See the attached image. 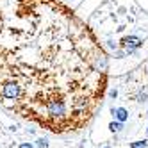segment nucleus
Masks as SVG:
<instances>
[{
    "label": "nucleus",
    "instance_id": "obj_1",
    "mask_svg": "<svg viewBox=\"0 0 148 148\" xmlns=\"http://www.w3.org/2000/svg\"><path fill=\"white\" fill-rule=\"evenodd\" d=\"M45 111L52 120H64L66 118V102L61 97H50L45 100Z\"/></svg>",
    "mask_w": 148,
    "mask_h": 148
},
{
    "label": "nucleus",
    "instance_id": "obj_2",
    "mask_svg": "<svg viewBox=\"0 0 148 148\" xmlns=\"http://www.w3.org/2000/svg\"><path fill=\"white\" fill-rule=\"evenodd\" d=\"M0 97L5 100H18L22 97V86L18 80H5L0 88Z\"/></svg>",
    "mask_w": 148,
    "mask_h": 148
},
{
    "label": "nucleus",
    "instance_id": "obj_3",
    "mask_svg": "<svg viewBox=\"0 0 148 148\" xmlns=\"http://www.w3.org/2000/svg\"><path fill=\"white\" fill-rule=\"evenodd\" d=\"M118 45H120L121 50L127 52V56H134L136 52L143 47V39H141L139 36L130 34V36H123V38L120 39V43H118Z\"/></svg>",
    "mask_w": 148,
    "mask_h": 148
},
{
    "label": "nucleus",
    "instance_id": "obj_4",
    "mask_svg": "<svg viewBox=\"0 0 148 148\" xmlns=\"http://www.w3.org/2000/svg\"><path fill=\"white\" fill-rule=\"evenodd\" d=\"M111 114L116 121H121V123H125L129 120V111L125 107H111Z\"/></svg>",
    "mask_w": 148,
    "mask_h": 148
},
{
    "label": "nucleus",
    "instance_id": "obj_5",
    "mask_svg": "<svg viewBox=\"0 0 148 148\" xmlns=\"http://www.w3.org/2000/svg\"><path fill=\"white\" fill-rule=\"evenodd\" d=\"M71 105H73V109H75V111H86V107H88V98L86 97H75V98H73V102H71Z\"/></svg>",
    "mask_w": 148,
    "mask_h": 148
},
{
    "label": "nucleus",
    "instance_id": "obj_6",
    "mask_svg": "<svg viewBox=\"0 0 148 148\" xmlns=\"http://www.w3.org/2000/svg\"><path fill=\"white\" fill-rule=\"evenodd\" d=\"M109 130H111L112 134H120V132L123 130V123H121V121H116V120H112V121L109 123Z\"/></svg>",
    "mask_w": 148,
    "mask_h": 148
},
{
    "label": "nucleus",
    "instance_id": "obj_7",
    "mask_svg": "<svg viewBox=\"0 0 148 148\" xmlns=\"http://www.w3.org/2000/svg\"><path fill=\"white\" fill-rule=\"evenodd\" d=\"M97 68L98 70H105V68H107V56H105V54H100L97 57Z\"/></svg>",
    "mask_w": 148,
    "mask_h": 148
},
{
    "label": "nucleus",
    "instance_id": "obj_8",
    "mask_svg": "<svg viewBox=\"0 0 148 148\" xmlns=\"http://www.w3.org/2000/svg\"><path fill=\"white\" fill-rule=\"evenodd\" d=\"M130 148H148V139H137V141H132L129 143Z\"/></svg>",
    "mask_w": 148,
    "mask_h": 148
},
{
    "label": "nucleus",
    "instance_id": "obj_9",
    "mask_svg": "<svg viewBox=\"0 0 148 148\" xmlns=\"http://www.w3.org/2000/svg\"><path fill=\"white\" fill-rule=\"evenodd\" d=\"M146 100H148V93L146 91H139V93L136 95V102L137 103H145Z\"/></svg>",
    "mask_w": 148,
    "mask_h": 148
},
{
    "label": "nucleus",
    "instance_id": "obj_10",
    "mask_svg": "<svg viewBox=\"0 0 148 148\" xmlns=\"http://www.w3.org/2000/svg\"><path fill=\"white\" fill-rule=\"evenodd\" d=\"M34 146L36 148H48V139H45V137H38Z\"/></svg>",
    "mask_w": 148,
    "mask_h": 148
},
{
    "label": "nucleus",
    "instance_id": "obj_11",
    "mask_svg": "<svg viewBox=\"0 0 148 148\" xmlns=\"http://www.w3.org/2000/svg\"><path fill=\"white\" fill-rule=\"evenodd\" d=\"M112 56H114L116 59H123V57H127V52L121 50V48H118V50H114V52H112Z\"/></svg>",
    "mask_w": 148,
    "mask_h": 148
},
{
    "label": "nucleus",
    "instance_id": "obj_12",
    "mask_svg": "<svg viewBox=\"0 0 148 148\" xmlns=\"http://www.w3.org/2000/svg\"><path fill=\"white\" fill-rule=\"evenodd\" d=\"M107 47H109V48H111L112 52L120 48V45H118V43H116V41H112V39H109V41H107Z\"/></svg>",
    "mask_w": 148,
    "mask_h": 148
},
{
    "label": "nucleus",
    "instance_id": "obj_13",
    "mask_svg": "<svg viewBox=\"0 0 148 148\" xmlns=\"http://www.w3.org/2000/svg\"><path fill=\"white\" fill-rule=\"evenodd\" d=\"M18 148H36V146H34V143H20Z\"/></svg>",
    "mask_w": 148,
    "mask_h": 148
},
{
    "label": "nucleus",
    "instance_id": "obj_14",
    "mask_svg": "<svg viewBox=\"0 0 148 148\" xmlns=\"http://www.w3.org/2000/svg\"><path fill=\"white\" fill-rule=\"evenodd\" d=\"M109 97L111 98H116V97H118V89H111L109 91Z\"/></svg>",
    "mask_w": 148,
    "mask_h": 148
},
{
    "label": "nucleus",
    "instance_id": "obj_15",
    "mask_svg": "<svg viewBox=\"0 0 148 148\" xmlns=\"http://www.w3.org/2000/svg\"><path fill=\"white\" fill-rule=\"evenodd\" d=\"M0 29H2V16H0Z\"/></svg>",
    "mask_w": 148,
    "mask_h": 148
},
{
    "label": "nucleus",
    "instance_id": "obj_16",
    "mask_svg": "<svg viewBox=\"0 0 148 148\" xmlns=\"http://www.w3.org/2000/svg\"><path fill=\"white\" fill-rule=\"evenodd\" d=\"M102 148H112V146H109V145H107V146H102Z\"/></svg>",
    "mask_w": 148,
    "mask_h": 148
},
{
    "label": "nucleus",
    "instance_id": "obj_17",
    "mask_svg": "<svg viewBox=\"0 0 148 148\" xmlns=\"http://www.w3.org/2000/svg\"><path fill=\"white\" fill-rule=\"evenodd\" d=\"M146 136H148V127H146Z\"/></svg>",
    "mask_w": 148,
    "mask_h": 148
},
{
    "label": "nucleus",
    "instance_id": "obj_18",
    "mask_svg": "<svg viewBox=\"0 0 148 148\" xmlns=\"http://www.w3.org/2000/svg\"><path fill=\"white\" fill-rule=\"evenodd\" d=\"M146 116H148V111H146Z\"/></svg>",
    "mask_w": 148,
    "mask_h": 148
}]
</instances>
